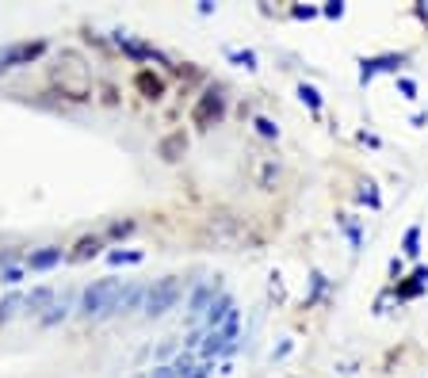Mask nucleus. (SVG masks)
I'll return each instance as SVG.
<instances>
[{
  "label": "nucleus",
  "mask_w": 428,
  "mask_h": 378,
  "mask_svg": "<svg viewBox=\"0 0 428 378\" xmlns=\"http://www.w3.org/2000/svg\"><path fill=\"white\" fill-rule=\"evenodd\" d=\"M214 298H218V283H214V279H203V283L191 291V298H188V313H191V317H203V313L211 310Z\"/></svg>",
  "instance_id": "6e6552de"
},
{
  "label": "nucleus",
  "mask_w": 428,
  "mask_h": 378,
  "mask_svg": "<svg viewBox=\"0 0 428 378\" xmlns=\"http://www.w3.org/2000/svg\"><path fill=\"white\" fill-rule=\"evenodd\" d=\"M54 84H58L61 96H69V100H88V96H92V77H88V66L77 54H61L58 58V66H54Z\"/></svg>",
  "instance_id": "f03ea898"
},
{
  "label": "nucleus",
  "mask_w": 428,
  "mask_h": 378,
  "mask_svg": "<svg viewBox=\"0 0 428 378\" xmlns=\"http://www.w3.org/2000/svg\"><path fill=\"white\" fill-rule=\"evenodd\" d=\"M398 92L406 96V100H417V84H413L409 77H401V80H398Z\"/></svg>",
  "instance_id": "cd10ccee"
},
{
  "label": "nucleus",
  "mask_w": 428,
  "mask_h": 378,
  "mask_svg": "<svg viewBox=\"0 0 428 378\" xmlns=\"http://www.w3.org/2000/svg\"><path fill=\"white\" fill-rule=\"evenodd\" d=\"M61 264V248H38V252H31L27 256V268L31 271H50V268H58Z\"/></svg>",
  "instance_id": "9b49d317"
},
{
  "label": "nucleus",
  "mask_w": 428,
  "mask_h": 378,
  "mask_svg": "<svg viewBox=\"0 0 428 378\" xmlns=\"http://www.w3.org/2000/svg\"><path fill=\"white\" fill-rule=\"evenodd\" d=\"M145 378H176V371H172V363H161V367H153Z\"/></svg>",
  "instance_id": "c85d7f7f"
},
{
  "label": "nucleus",
  "mask_w": 428,
  "mask_h": 378,
  "mask_svg": "<svg viewBox=\"0 0 428 378\" xmlns=\"http://www.w3.org/2000/svg\"><path fill=\"white\" fill-rule=\"evenodd\" d=\"M43 54H46V43H15L0 54V69H15V66H23V61L43 58Z\"/></svg>",
  "instance_id": "423d86ee"
},
{
  "label": "nucleus",
  "mask_w": 428,
  "mask_h": 378,
  "mask_svg": "<svg viewBox=\"0 0 428 378\" xmlns=\"http://www.w3.org/2000/svg\"><path fill=\"white\" fill-rule=\"evenodd\" d=\"M211 375H214V363H207V359L195 367V371H191V378H211Z\"/></svg>",
  "instance_id": "2f4dec72"
},
{
  "label": "nucleus",
  "mask_w": 428,
  "mask_h": 378,
  "mask_svg": "<svg viewBox=\"0 0 428 378\" xmlns=\"http://www.w3.org/2000/svg\"><path fill=\"white\" fill-rule=\"evenodd\" d=\"M108 260H111V264H142L145 256H142V252H111Z\"/></svg>",
  "instance_id": "393cba45"
},
{
  "label": "nucleus",
  "mask_w": 428,
  "mask_h": 378,
  "mask_svg": "<svg viewBox=\"0 0 428 378\" xmlns=\"http://www.w3.org/2000/svg\"><path fill=\"white\" fill-rule=\"evenodd\" d=\"M421 15H425V20H428V8H421Z\"/></svg>",
  "instance_id": "c9c22d12"
},
{
  "label": "nucleus",
  "mask_w": 428,
  "mask_h": 378,
  "mask_svg": "<svg viewBox=\"0 0 428 378\" xmlns=\"http://www.w3.org/2000/svg\"><path fill=\"white\" fill-rule=\"evenodd\" d=\"M401 271H406V264H401V256H394V260H390V275L401 279Z\"/></svg>",
  "instance_id": "473e14b6"
},
{
  "label": "nucleus",
  "mask_w": 428,
  "mask_h": 378,
  "mask_svg": "<svg viewBox=\"0 0 428 378\" xmlns=\"http://www.w3.org/2000/svg\"><path fill=\"white\" fill-rule=\"evenodd\" d=\"M66 313H69V298L54 302V305H50V313L43 317V325H46V328H50V325H58V321H66Z\"/></svg>",
  "instance_id": "412c9836"
},
{
  "label": "nucleus",
  "mask_w": 428,
  "mask_h": 378,
  "mask_svg": "<svg viewBox=\"0 0 428 378\" xmlns=\"http://www.w3.org/2000/svg\"><path fill=\"white\" fill-rule=\"evenodd\" d=\"M54 305V287H35L31 294H23V310L35 313V317H46Z\"/></svg>",
  "instance_id": "1a4fd4ad"
},
{
  "label": "nucleus",
  "mask_w": 428,
  "mask_h": 378,
  "mask_svg": "<svg viewBox=\"0 0 428 378\" xmlns=\"http://www.w3.org/2000/svg\"><path fill=\"white\" fill-rule=\"evenodd\" d=\"M321 15H325V20H341V15H344V4H341V0H329V4L321 8Z\"/></svg>",
  "instance_id": "a878e982"
},
{
  "label": "nucleus",
  "mask_w": 428,
  "mask_h": 378,
  "mask_svg": "<svg viewBox=\"0 0 428 378\" xmlns=\"http://www.w3.org/2000/svg\"><path fill=\"white\" fill-rule=\"evenodd\" d=\"M295 15H298V20H313V15H318V8H295Z\"/></svg>",
  "instance_id": "72a5a7b5"
},
{
  "label": "nucleus",
  "mask_w": 428,
  "mask_h": 378,
  "mask_svg": "<svg viewBox=\"0 0 428 378\" xmlns=\"http://www.w3.org/2000/svg\"><path fill=\"white\" fill-rule=\"evenodd\" d=\"M0 279H4L8 287H15V283L23 279V271H20V268H4V271H0Z\"/></svg>",
  "instance_id": "c756f323"
},
{
  "label": "nucleus",
  "mask_w": 428,
  "mask_h": 378,
  "mask_svg": "<svg viewBox=\"0 0 428 378\" xmlns=\"http://www.w3.org/2000/svg\"><path fill=\"white\" fill-rule=\"evenodd\" d=\"M253 126H256V134H260V138H279V126L272 123L268 115H256V119H253Z\"/></svg>",
  "instance_id": "4be33fe9"
},
{
  "label": "nucleus",
  "mask_w": 428,
  "mask_h": 378,
  "mask_svg": "<svg viewBox=\"0 0 428 378\" xmlns=\"http://www.w3.org/2000/svg\"><path fill=\"white\" fill-rule=\"evenodd\" d=\"M298 100H302L306 107L313 111V115H318V111H321V92H318V88H313V84H298Z\"/></svg>",
  "instance_id": "6ab92c4d"
},
{
  "label": "nucleus",
  "mask_w": 428,
  "mask_h": 378,
  "mask_svg": "<svg viewBox=\"0 0 428 378\" xmlns=\"http://www.w3.org/2000/svg\"><path fill=\"white\" fill-rule=\"evenodd\" d=\"M100 248H103V241H100V237H80L77 245H73V252L66 256V260H69V264H84V260H92V256L100 252Z\"/></svg>",
  "instance_id": "f8f14e48"
},
{
  "label": "nucleus",
  "mask_w": 428,
  "mask_h": 378,
  "mask_svg": "<svg viewBox=\"0 0 428 378\" xmlns=\"http://www.w3.org/2000/svg\"><path fill=\"white\" fill-rule=\"evenodd\" d=\"M134 88H138L145 100H161V96H165V80L157 73H149V69H142V73L134 77Z\"/></svg>",
  "instance_id": "9d476101"
},
{
  "label": "nucleus",
  "mask_w": 428,
  "mask_h": 378,
  "mask_svg": "<svg viewBox=\"0 0 428 378\" xmlns=\"http://www.w3.org/2000/svg\"><path fill=\"white\" fill-rule=\"evenodd\" d=\"M287 351H290V340H283V344H279V348H276V351H272V359H283V356H287Z\"/></svg>",
  "instance_id": "f704fd0d"
},
{
  "label": "nucleus",
  "mask_w": 428,
  "mask_h": 378,
  "mask_svg": "<svg viewBox=\"0 0 428 378\" xmlns=\"http://www.w3.org/2000/svg\"><path fill=\"white\" fill-rule=\"evenodd\" d=\"M237 313V305H233V294H218L211 302V310L203 313V333H214V328H222L226 321Z\"/></svg>",
  "instance_id": "0eeeda50"
},
{
  "label": "nucleus",
  "mask_w": 428,
  "mask_h": 378,
  "mask_svg": "<svg viewBox=\"0 0 428 378\" xmlns=\"http://www.w3.org/2000/svg\"><path fill=\"white\" fill-rule=\"evenodd\" d=\"M401 252L409 256V260H417L421 256V226H409L406 237H401Z\"/></svg>",
  "instance_id": "a211bd4d"
},
{
  "label": "nucleus",
  "mask_w": 428,
  "mask_h": 378,
  "mask_svg": "<svg viewBox=\"0 0 428 378\" xmlns=\"http://www.w3.org/2000/svg\"><path fill=\"white\" fill-rule=\"evenodd\" d=\"M230 61H237V66H245V69H256V54L253 50H230Z\"/></svg>",
  "instance_id": "5701e85b"
},
{
  "label": "nucleus",
  "mask_w": 428,
  "mask_h": 378,
  "mask_svg": "<svg viewBox=\"0 0 428 378\" xmlns=\"http://www.w3.org/2000/svg\"><path fill=\"white\" fill-rule=\"evenodd\" d=\"M341 226H344V233H348V241H352V248H360V226L352 218H341Z\"/></svg>",
  "instance_id": "bb28decb"
},
{
  "label": "nucleus",
  "mask_w": 428,
  "mask_h": 378,
  "mask_svg": "<svg viewBox=\"0 0 428 378\" xmlns=\"http://www.w3.org/2000/svg\"><path fill=\"white\" fill-rule=\"evenodd\" d=\"M222 119H226V96H222V88H207V92L195 100V107H191V123L207 130V126L222 123Z\"/></svg>",
  "instance_id": "20e7f679"
},
{
  "label": "nucleus",
  "mask_w": 428,
  "mask_h": 378,
  "mask_svg": "<svg viewBox=\"0 0 428 378\" xmlns=\"http://www.w3.org/2000/svg\"><path fill=\"white\" fill-rule=\"evenodd\" d=\"M406 61H409L406 54H378V58H363L360 61V80H363V84H371L375 73H398Z\"/></svg>",
  "instance_id": "39448f33"
},
{
  "label": "nucleus",
  "mask_w": 428,
  "mask_h": 378,
  "mask_svg": "<svg viewBox=\"0 0 428 378\" xmlns=\"http://www.w3.org/2000/svg\"><path fill=\"white\" fill-rule=\"evenodd\" d=\"M138 305H145V291H142V287H126V291L119 294L115 313H123V317H126V313H134Z\"/></svg>",
  "instance_id": "4468645a"
},
{
  "label": "nucleus",
  "mask_w": 428,
  "mask_h": 378,
  "mask_svg": "<svg viewBox=\"0 0 428 378\" xmlns=\"http://www.w3.org/2000/svg\"><path fill=\"white\" fill-rule=\"evenodd\" d=\"M184 149H188V138H184V130H180V134H168V138L161 142V157H165V160H180Z\"/></svg>",
  "instance_id": "2eb2a0df"
},
{
  "label": "nucleus",
  "mask_w": 428,
  "mask_h": 378,
  "mask_svg": "<svg viewBox=\"0 0 428 378\" xmlns=\"http://www.w3.org/2000/svg\"><path fill=\"white\" fill-rule=\"evenodd\" d=\"M172 371H176V378H191V371H195V356H191V351H180V356L172 359Z\"/></svg>",
  "instance_id": "aec40b11"
},
{
  "label": "nucleus",
  "mask_w": 428,
  "mask_h": 378,
  "mask_svg": "<svg viewBox=\"0 0 428 378\" xmlns=\"http://www.w3.org/2000/svg\"><path fill=\"white\" fill-rule=\"evenodd\" d=\"M115 43L123 46V50L131 54V58H161V54L153 50V46H145V43H134V38H126V35H119Z\"/></svg>",
  "instance_id": "dca6fc26"
},
{
  "label": "nucleus",
  "mask_w": 428,
  "mask_h": 378,
  "mask_svg": "<svg viewBox=\"0 0 428 378\" xmlns=\"http://www.w3.org/2000/svg\"><path fill=\"white\" fill-rule=\"evenodd\" d=\"M20 310H23V294L20 291H12L8 298H0V325H8V321H12Z\"/></svg>",
  "instance_id": "f3484780"
},
{
  "label": "nucleus",
  "mask_w": 428,
  "mask_h": 378,
  "mask_svg": "<svg viewBox=\"0 0 428 378\" xmlns=\"http://www.w3.org/2000/svg\"><path fill=\"white\" fill-rule=\"evenodd\" d=\"M126 233H134V222H115L111 226V237H126Z\"/></svg>",
  "instance_id": "7c9ffc66"
},
{
  "label": "nucleus",
  "mask_w": 428,
  "mask_h": 378,
  "mask_svg": "<svg viewBox=\"0 0 428 378\" xmlns=\"http://www.w3.org/2000/svg\"><path fill=\"white\" fill-rule=\"evenodd\" d=\"M360 199H363V203H367V206H375V211H378V206H383V199H378V191H375V183H363V191H360Z\"/></svg>",
  "instance_id": "b1692460"
},
{
  "label": "nucleus",
  "mask_w": 428,
  "mask_h": 378,
  "mask_svg": "<svg viewBox=\"0 0 428 378\" xmlns=\"http://www.w3.org/2000/svg\"><path fill=\"white\" fill-rule=\"evenodd\" d=\"M134 378H145V375H134Z\"/></svg>",
  "instance_id": "e433bc0d"
},
{
  "label": "nucleus",
  "mask_w": 428,
  "mask_h": 378,
  "mask_svg": "<svg viewBox=\"0 0 428 378\" xmlns=\"http://www.w3.org/2000/svg\"><path fill=\"white\" fill-rule=\"evenodd\" d=\"M180 294H184V283L176 275H165V279H157V283L145 291V317H165L168 310H172L176 302H180Z\"/></svg>",
  "instance_id": "7ed1b4c3"
},
{
  "label": "nucleus",
  "mask_w": 428,
  "mask_h": 378,
  "mask_svg": "<svg viewBox=\"0 0 428 378\" xmlns=\"http://www.w3.org/2000/svg\"><path fill=\"white\" fill-rule=\"evenodd\" d=\"M425 287H428V268H417L413 275L406 279V283H398V298H406V302H409V298H417V294H421Z\"/></svg>",
  "instance_id": "ddd939ff"
},
{
  "label": "nucleus",
  "mask_w": 428,
  "mask_h": 378,
  "mask_svg": "<svg viewBox=\"0 0 428 378\" xmlns=\"http://www.w3.org/2000/svg\"><path fill=\"white\" fill-rule=\"evenodd\" d=\"M119 294H123V279H115V275L96 279V283H88L84 294H80V313H84L88 321L108 317V313H115Z\"/></svg>",
  "instance_id": "f257e3e1"
}]
</instances>
